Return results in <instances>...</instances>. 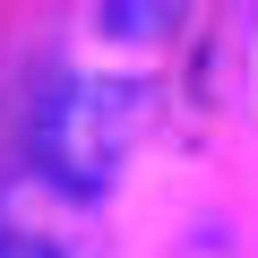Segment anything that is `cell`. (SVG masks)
<instances>
[{"mask_svg": "<svg viewBox=\"0 0 258 258\" xmlns=\"http://www.w3.org/2000/svg\"><path fill=\"white\" fill-rule=\"evenodd\" d=\"M0 258H69V224L52 215L43 181L0 189Z\"/></svg>", "mask_w": 258, "mask_h": 258, "instance_id": "cell-2", "label": "cell"}, {"mask_svg": "<svg viewBox=\"0 0 258 258\" xmlns=\"http://www.w3.org/2000/svg\"><path fill=\"white\" fill-rule=\"evenodd\" d=\"M147 95L129 78H95V69H52L26 103V164L43 189L60 198H103L120 181V155L138 138Z\"/></svg>", "mask_w": 258, "mask_h": 258, "instance_id": "cell-1", "label": "cell"}]
</instances>
